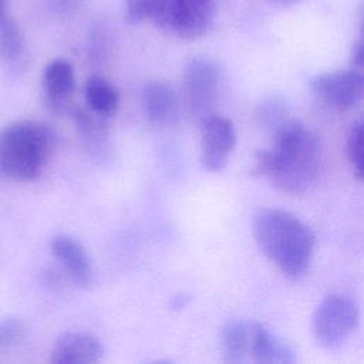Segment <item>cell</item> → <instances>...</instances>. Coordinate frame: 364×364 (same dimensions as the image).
<instances>
[{"label":"cell","mask_w":364,"mask_h":364,"mask_svg":"<svg viewBox=\"0 0 364 364\" xmlns=\"http://www.w3.org/2000/svg\"><path fill=\"white\" fill-rule=\"evenodd\" d=\"M273 144L255 155V172L282 192L300 195L318 181L323 155L321 145L296 117L272 134Z\"/></svg>","instance_id":"obj_1"},{"label":"cell","mask_w":364,"mask_h":364,"mask_svg":"<svg viewBox=\"0 0 364 364\" xmlns=\"http://www.w3.org/2000/svg\"><path fill=\"white\" fill-rule=\"evenodd\" d=\"M252 232L260 252L283 274L296 279L309 270L316 236L296 215L277 208H263L253 218Z\"/></svg>","instance_id":"obj_2"},{"label":"cell","mask_w":364,"mask_h":364,"mask_svg":"<svg viewBox=\"0 0 364 364\" xmlns=\"http://www.w3.org/2000/svg\"><path fill=\"white\" fill-rule=\"evenodd\" d=\"M54 145V132L37 121H18L0 132V176L33 181L40 176Z\"/></svg>","instance_id":"obj_3"},{"label":"cell","mask_w":364,"mask_h":364,"mask_svg":"<svg viewBox=\"0 0 364 364\" xmlns=\"http://www.w3.org/2000/svg\"><path fill=\"white\" fill-rule=\"evenodd\" d=\"M220 87L222 70L215 60L198 55L186 63L183 68V104L195 122L202 125L215 114Z\"/></svg>","instance_id":"obj_4"},{"label":"cell","mask_w":364,"mask_h":364,"mask_svg":"<svg viewBox=\"0 0 364 364\" xmlns=\"http://www.w3.org/2000/svg\"><path fill=\"white\" fill-rule=\"evenodd\" d=\"M358 323V303L347 294L333 293L326 296L317 306L313 314L311 331L321 347L333 348L348 338Z\"/></svg>","instance_id":"obj_5"},{"label":"cell","mask_w":364,"mask_h":364,"mask_svg":"<svg viewBox=\"0 0 364 364\" xmlns=\"http://www.w3.org/2000/svg\"><path fill=\"white\" fill-rule=\"evenodd\" d=\"M310 91L328 109H351L364 100V68L355 65L317 74L310 80Z\"/></svg>","instance_id":"obj_6"},{"label":"cell","mask_w":364,"mask_h":364,"mask_svg":"<svg viewBox=\"0 0 364 364\" xmlns=\"http://www.w3.org/2000/svg\"><path fill=\"white\" fill-rule=\"evenodd\" d=\"M200 162L208 172H220L237 141L233 122L222 115H210L202 125Z\"/></svg>","instance_id":"obj_7"},{"label":"cell","mask_w":364,"mask_h":364,"mask_svg":"<svg viewBox=\"0 0 364 364\" xmlns=\"http://www.w3.org/2000/svg\"><path fill=\"white\" fill-rule=\"evenodd\" d=\"M294 361V351L284 341L277 338L262 323L247 320L245 363L291 364Z\"/></svg>","instance_id":"obj_8"},{"label":"cell","mask_w":364,"mask_h":364,"mask_svg":"<svg viewBox=\"0 0 364 364\" xmlns=\"http://www.w3.org/2000/svg\"><path fill=\"white\" fill-rule=\"evenodd\" d=\"M101 340L87 331L63 333L54 343L50 361L54 364H92L102 358Z\"/></svg>","instance_id":"obj_9"},{"label":"cell","mask_w":364,"mask_h":364,"mask_svg":"<svg viewBox=\"0 0 364 364\" xmlns=\"http://www.w3.org/2000/svg\"><path fill=\"white\" fill-rule=\"evenodd\" d=\"M216 0H176L172 33L183 40L205 36L215 18Z\"/></svg>","instance_id":"obj_10"},{"label":"cell","mask_w":364,"mask_h":364,"mask_svg":"<svg viewBox=\"0 0 364 364\" xmlns=\"http://www.w3.org/2000/svg\"><path fill=\"white\" fill-rule=\"evenodd\" d=\"M51 253L65 267L71 280L88 289L94 283V269L84 246L70 235H58L51 240Z\"/></svg>","instance_id":"obj_11"},{"label":"cell","mask_w":364,"mask_h":364,"mask_svg":"<svg viewBox=\"0 0 364 364\" xmlns=\"http://www.w3.org/2000/svg\"><path fill=\"white\" fill-rule=\"evenodd\" d=\"M102 118L92 111L78 109L75 112V124L84 148L92 159L108 164L114 159V152Z\"/></svg>","instance_id":"obj_12"},{"label":"cell","mask_w":364,"mask_h":364,"mask_svg":"<svg viewBox=\"0 0 364 364\" xmlns=\"http://www.w3.org/2000/svg\"><path fill=\"white\" fill-rule=\"evenodd\" d=\"M144 108L152 124L169 125L179 114V97L165 81H152L144 90Z\"/></svg>","instance_id":"obj_13"},{"label":"cell","mask_w":364,"mask_h":364,"mask_svg":"<svg viewBox=\"0 0 364 364\" xmlns=\"http://www.w3.org/2000/svg\"><path fill=\"white\" fill-rule=\"evenodd\" d=\"M176 0H124L125 20L129 24L152 21L162 30L171 31Z\"/></svg>","instance_id":"obj_14"},{"label":"cell","mask_w":364,"mask_h":364,"mask_svg":"<svg viewBox=\"0 0 364 364\" xmlns=\"http://www.w3.org/2000/svg\"><path fill=\"white\" fill-rule=\"evenodd\" d=\"M27 60V44L18 24L6 17L0 23V64L13 73L24 68Z\"/></svg>","instance_id":"obj_15"},{"label":"cell","mask_w":364,"mask_h":364,"mask_svg":"<svg viewBox=\"0 0 364 364\" xmlns=\"http://www.w3.org/2000/svg\"><path fill=\"white\" fill-rule=\"evenodd\" d=\"M74 88V70L67 60L50 61L43 73V90L48 104L60 107L67 101Z\"/></svg>","instance_id":"obj_16"},{"label":"cell","mask_w":364,"mask_h":364,"mask_svg":"<svg viewBox=\"0 0 364 364\" xmlns=\"http://www.w3.org/2000/svg\"><path fill=\"white\" fill-rule=\"evenodd\" d=\"M84 97L90 111L100 117H112L118 109V92L115 87L104 77L91 75L85 82Z\"/></svg>","instance_id":"obj_17"},{"label":"cell","mask_w":364,"mask_h":364,"mask_svg":"<svg viewBox=\"0 0 364 364\" xmlns=\"http://www.w3.org/2000/svg\"><path fill=\"white\" fill-rule=\"evenodd\" d=\"M247 320H229L219 334V346L223 361L230 364L245 363V341Z\"/></svg>","instance_id":"obj_18"},{"label":"cell","mask_w":364,"mask_h":364,"mask_svg":"<svg viewBox=\"0 0 364 364\" xmlns=\"http://www.w3.org/2000/svg\"><path fill=\"white\" fill-rule=\"evenodd\" d=\"M294 117L286 101L280 97H269L266 98L256 111L257 124L267 131L270 135L274 134L279 128L286 125Z\"/></svg>","instance_id":"obj_19"},{"label":"cell","mask_w":364,"mask_h":364,"mask_svg":"<svg viewBox=\"0 0 364 364\" xmlns=\"http://www.w3.org/2000/svg\"><path fill=\"white\" fill-rule=\"evenodd\" d=\"M346 148L353 173L357 179L364 181V119L351 127Z\"/></svg>","instance_id":"obj_20"},{"label":"cell","mask_w":364,"mask_h":364,"mask_svg":"<svg viewBox=\"0 0 364 364\" xmlns=\"http://www.w3.org/2000/svg\"><path fill=\"white\" fill-rule=\"evenodd\" d=\"M111 50V34L108 27L104 23H95L90 33L87 40V51L88 58L92 64H102Z\"/></svg>","instance_id":"obj_21"},{"label":"cell","mask_w":364,"mask_h":364,"mask_svg":"<svg viewBox=\"0 0 364 364\" xmlns=\"http://www.w3.org/2000/svg\"><path fill=\"white\" fill-rule=\"evenodd\" d=\"M27 326L18 317H4L0 320V347L7 348L21 343L27 336Z\"/></svg>","instance_id":"obj_22"},{"label":"cell","mask_w":364,"mask_h":364,"mask_svg":"<svg viewBox=\"0 0 364 364\" xmlns=\"http://www.w3.org/2000/svg\"><path fill=\"white\" fill-rule=\"evenodd\" d=\"M84 0H50V4L54 7L55 11L63 14H70L77 11Z\"/></svg>","instance_id":"obj_23"},{"label":"cell","mask_w":364,"mask_h":364,"mask_svg":"<svg viewBox=\"0 0 364 364\" xmlns=\"http://www.w3.org/2000/svg\"><path fill=\"white\" fill-rule=\"evenodd\" d=\"M351 60H353L354 65L364 68V34H361L360 40L354 46L353 53H351Z\"/></svg>","instance_id":"obj_24"},{"label":"cell","mask_w":364,"mask_h":364,"mask_svg":"<svg viewBox=\"0 0 364 364\" xmlns=\"http://www.w3.org/2000/svg\"><path fill=\"white\" fill-rule=\"evenodd\" d=\"M7 1L9 0H0V23L7 17L6 16V9H7Z\"/></svg>","instance_id":"obj_25"},{"label":"cell","mask_w":364,"mask_h":364,"mask_svg":"<svg viewBox=\"0 0 364 364\" xmlns=\"http://www.w3.org/2000/svg\"><path fill=\"white\" fill-rule=\"evenodd\" d=\"M272 1H276V3H282V4H284V3H293V1H297V0H272Z\"/></svg>","instance_id":"obj_26"},{"label":"cell","mask_w":364,"mask_h":364,"mask_svg":"<svg viewBox=\"0 0 364 364\" xmlns=\"http://www.w3.org/2000/svg\"><path fill=\"white\" fill-rule=\"evenodd\" d=\"M361 34H364V16H363V20H361Z\"/></svg>","instance_id":"obj_27"}]
</instances>
